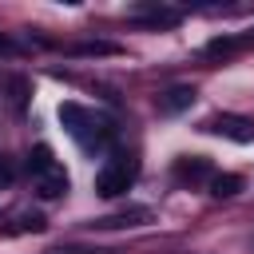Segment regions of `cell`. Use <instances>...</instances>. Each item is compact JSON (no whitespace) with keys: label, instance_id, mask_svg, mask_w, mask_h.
I'll use <instances>...</instances> for the list:
<instances>
[{"label":"cell","instance_id":"15","mask_svg":"<svg viewBox=\"0 0 254 254\" xmlns=\"http://www.w3.org/2000/svg\"><path fill=\"white\" fill-rule=\"evenodd\" d=\"M24 87H28V83H24V79H16V83H12V103H16V107H20V103H24Z\"/></svg>","mask_w":254,"mask_h":254},{"label":"cell","instance_id":"6","mask_svg":"<svg viewBox=\"0 0 254 254\" xmlns=\"http://www.w3.org/2000/svg\"><path fill=\"white\" fill-rule=\"evenodd\" d=\"M194 103V87L190 83H175V87H167L163 95H159V111L163 115H179V111H187Z\"/></svg>","mask_w":254,"mask_h":254},{"label":"cell","instance_id":"2","mask_svg":"<svg viewBox=\"0 0 254 254\" xmlns=\"http://www.w3.org/2000/svg\"><path fill=\"white\" fill-rule=\"evenodd\" d=\"M135 175H139V163H135V155H127V151H115L103 167H99V175H95V194H103V198H115V194H123L131 183H135Z\"/></svg>","mask_w":254,"mask_h":254},{"label":"cell","instance_id":"14","mask_svg":"<svg viewBox=\"0 0 254 254\" xmlns=\"http://www.w3.org/2000/svg\"><path fill=\"white\" fill-rule=\"evenodd\" d=\"M16 183V163L12 159H0V190H8Z\"/></svg>","mask_w":254,"mask_h":254},{"label":"cell","instance_id":"10","mask_svg":"<svg viewBox=\"0 0 254 254\" xmlns=\"http://www.w3.org/2000/svg\"><path fill=\"white\" fill-rule=\"evenodd\" d=\"M44 226H48V222H44V214H36V210H20V214L12 218V226H8V230H12V234H40Z\"/></svg>","mask_w":254,"mask_h":254},{"label":"cell","instance_id":"1","mask_svg":"<svg viewBox=\"0 0 254 254\" xmlns=\"http://www.w3.org/2000/svg\"><path fill=\"white\" fill-rule=\"evenodd\" d=\"M60 123L67 127V135L83 147V151H103L111 143V123L95 119L87 107L79 103H60Z\"/></svg>","mask_w":254,"mask_h":254},{"label":"cell","instance_id":"9","mask_svg":"<svg viewBox=\"0 0 254 254\" xmlns=\"http://www.w3.org/2000/svg\"><path fill=\"white\" fill-rule=\"evenodd\" d=\"M242 190V175H210V194L214 198H230V194H238Z\"/></svg>","mask_w":254,"mask_h":254},{"label":"cell","instance_id":"8","mask_svg":"<svg viewBox=\"0 0 254 254\" xmlns=\"http://www.w3.org/2000/svg\"><path fill=\"white\" fill-rule=\"evenodd\" d=\"M175 175H179L183 183H198V179H206V175H210V163H206V159H198V155H194V159H179Z\"/></svg>","mask_w":254,"mask_h":254},{"label":"cell","instance_id":"5","mask_svg":"<svg viewBox=\"0 0 254 254\" xmlns=\"http://www.w3.org/2000/svg\"><path fill=\"white\" fill-rule=\"evenodd\" d=\"M32 183H36V194H40V198H60V194H67V171H64L60 163L48 167L44 175H36Z\"/></svg>","mask_w":254,"mask_h":254},{"label":"cell","instance_id":"12","mask_svg":"<svg viewBox=\"0 0 254 254\" xmlns=\"http://www.w3.org/2000/svg\"><path fill=\"white\" fill-rule=\"evenodd\" d=\"M242 44H246V40H234V36H218V40H210V44H206V52H210V56H226V52H238Z\"/></svg>","mask_w":254,"mask_h":254},{"label":"cell","instance_id":"13","mask_svg":"<svg viewBox=\"0 0 254 254\" xmlns=\"http://www.w3.org/2000/svg\"><path fill=\"white\" fill-rule=\"evenodd\" d=\"M79 56H115V44H75Z\"/></svg>","mask_w":254,"mask_h":254},{"label":"cell","instance_id":"7","mask_svg":"<svg viewBox=\"0 0 254 254\" xmlns=\"http://www.w3.org/2000/svg\"><path fill=\"white\" fill-rule=\"evenodd\" d=\"M135 16L147 20V24H155V28H171V24H179V12H175V8H159V4H151V8H135Z\"/></svg>","mask_w":254,"mask_h":254},{"label":"cell","instance_id":"16","mask_svg":"<svg viewBox=\"0 0 254 254\" xmlns=\"http://www.w3.org/2000/svg\"><path fill=\"white\" fill-rule=\"evenodd\" d=\"M48 254H99V250H79L75 246V250H48Z\"/></svg>","mask_w":254,"mask_h":254},{"label":"cell","instance_id":"11","mask_svg":"<svg viewBox=\"0 0 254 254\" xmlns=\"http://www.w3.org/2000/svg\"><path fill=\"white\" fill-rule=\"evenodd\" d=\"M48 167H56V155H52V147H48V143H36V147H32V155H28V171H32V179H36V175H44Z\"/></svg>","mask_w":254,"mask_h":254},{"label":"cell","instance_id":"3","mask_svg":"<svg viewBox=\"0 0 254 254\" xmlns=\"http://www.w3.org/2000/svg\"><path fill=\"white\" fill-rule=\"evenodd\" d=\"M206 131H214V135H222L230 143H254V119H246V115H230V111L210 115Z\"/></svg>","mask_w":254,"mask_h":254},{"label":"cell","instance_id":"4","mask_svg":"<svg viewBox=\"0 0 254 254\" xmlns=\"http://www.w3.org/2000/svg\"><path fill=\"white\" fill-rule=\"evenodd\" d=\"M143 222H151V210H147V206H127V210H115V214L95 218L91 226H99V230H119V226H143Z\"/></svg>","mask_w":254,"mask_h":254},{"label":"cell","instance_id":"17","mask_svg":"<svg viewBox=\"0 0 254 254\" xmlns=\"http://www.w3.org/2000/svg\"><path fill=\"white\" fill-rule=\"evenodd\" d=\"M0 52H12V44H8V40H4V36H0Z\"/></svg>","mask_w":254,"mask_h":254}]
</instances>
